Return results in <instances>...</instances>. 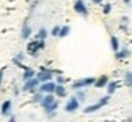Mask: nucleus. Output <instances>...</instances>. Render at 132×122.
Masks as SVG:
<instances>
[{"label":"nucleus","mask_w":132,"mask_h":122,"mask_svg":"<svg viewBox=\"0 0 132 122\" xmlns=\"http://www.w3.org/2000/svg\"><path fill=\"white\" fill-rule=\"evenodd\" d=\"M0 114H2V116L12 114V101H10V99H5L2 103V106H0Z\"/></svg>","instance_id":"obj_10"},{"label":"nucleus","mask_w":132,"mask_h":122,"mask_svg":"<svg viewBox=\"0 0 132 122\" xmlns=\"http://www.w3.org/2000/svg\"><path fill=\"white\" fill-rule=\"evenodd\" d=\"M55 101H57V99H55V94H54V93H47V94L43 96V101H41L39 104L43 106V109H47L49 106H52V104L55 103Z\"/></svg>","instance_id":"obj_8"},{"label":"nucleus","mask_w":132,"mask_h":122,"mask_svg":"<svg viewBox=\"0 0 132 122\" xmlns=\"http://www.w3.org/2000/svg\"><path fill=\"white\" fill-rule=\"evenodd\" d=\"M8 120H10V122H15V120H16V117H15L13 114H8Z\"/></svg>","instance_id":"obj_28"},{"label":"nucleus","mask_w":132,"mask_h":122,"mask_svg":"<svg viewBox=\"0 0 132 122\" xmlns=\"http://www.w3.org/2000/svg\"><path fill=\"white\" fill-rule=\"evenodd\" d=\"M111 12H113V5H111V3H104L103 5V13L104 15H109Z\"/></svg>","instance_id":"obj_24"},{"label":"nucleus","mask_w":132,"mask_h":122,"mask_svg":"<svg viewBox=\"0 0 132 122\" xmlns=\"http://www.w3.org/2000/svg\"><path fill=\"white\" fill-rule=\"evenodd\" d=\"M69 33H70V26H60V31H59V38H65V36H69Z\"/></svg>","instance_id":"obj_22"},{"label":"nucleus","mask_w":132,"mask_h":122,"mask_svg":"<svg viewBox=\"0 0 132 122\" xmlns=\"http://www.w3.org/2000/svg\"><path fill=\"white\" fill-rule=\"evenodd\" d=\"M23 60H24V54H23V52H18V54L13 57V64H15V65H18V67H21V68H24Z\"/></svg>","instance_id":"obj_17"},{"label":"nucleus","mask_w":132,"mask_h":122,"mask_svg":"<svg viewBox=\"0 0 132 122\" xmlns=\"http://www.w3.org/2000/svg\"><path fill=\"white\" fill-rule=\"evenodd\" d=\"M46 47V39H36L34 41H29L28 46H26V52L31 55V57H36L39 54V50H43Z\"/></svg>","instance_id":"obj_1"},{"label":"nucleus","mask_w":132,"mask_h":122,"mask_svg":"<svg viewBox=\"0 0 132 122\" xmlns=\"http://www.w3.org/2000/svg\"><path fill=\"white\" fill-rule=\"evenodd\" d=\"M129 5H130V8H132V2H130V3H129Z\"/></svg>","instance_id":"obj_32"},{"label":"nucleus","mask_w":132,"mask_h":122,"mask_svg":"<svg viewBox=\"0 0 132 122\" xmlns=\"http://www.w3.org/2000/svg\"><path fill=\"white\" fill-rule=\"evenodd\" d=\"M116 60H124V59H127L129 55H130V50L129 49H119V50H116Z\"/></svg>","instance_id":"obj_13"},{"label":"nucleus","mask_w":132,"mask_h":122,"mask_svg":"<svg viewBox=\"0 0 132 122\" xmlns=\"http://www.w3.org/2000/svg\"><path fill=\"white\" fill-rule=\"evenodd\" d=\"M78 108H80V101H78V98L77 96H72V98H69V101L65 103V112H69V114H72V112H75V111H78Z\"/></svg>","instance_id":"obj_5"},{"label":"nucleus","mask_w":132,"mask_h":122,"mask_svg":"<svg viewBox=\"0 0 132 122\" xmlns=\"http://www.w3.org/2000/svg\"><path fill=\"white\" fill-rule=\"evenodd\" d=\"M39 85H41V81L38 80V77H33V78L24 80V85L21 86V90L26 91V93H34V91L39 90Z\"/></svg>","instance_id":"obj_3"},{"label":"nucleus","mask_w":132,"mask_h":122,"mask_svg":"<svg viewBox=\"0 0 132 122\" xmlns=\"http://www.w3.org/2000/svg\"><path fill=\"white\" fill-rule=\"evenodd\" d=\"M95 80L93 77H87V78H80V80H75L72 83V88L73 90H82V88H87V86L95 85Z\"/></svg>","instance_id":"obj_4"},{"label":"nucleus","mask_w":132,"mask_h":122,"mask_svg":"<svg viewBox=\"0 0 132 122\" xmlns=\"http://www.w3.org/2000/svg\"><path fill=\"white\" fill-rule=\"evenodd\" d=\"M47 34H49V31L46 28H39V31L36 33V39H46Z\"/></svg>","instance_id":"obj_20"},{"label":"nucleus","mask_w":132,"mask_h":122,"mask_svg":"<svg viewBox=\"0 0 132 122\" xmlns=\"http://www.w3.org/2000/svg\"><path fill=\"white\" fill-rule=\"evenodd\" d=\"M91 2H93L95 5H101V3H103V0H91Z\"/></svg>","instance_id":"obj_30"},{"label":"nucleus","mask_w":132,"mask_h":122,"mask_svg":"<svg viewBox=\"0 0 132 122\" xmlns=\"http://www.w3.org/2000/svg\"><path fill=\"white\" fill-rule=\"evenodd\" d=\"M43 96H44L43 91H34V93H33V103H41Z\"/></svg>","instance_id":"obj_21"},{"label":"nucleus","mask_w":132,"mask_h":122,"mask_svg":"<svg viewBox=\"0 0 132 122\" xmlns=\"http://www.w3.org/2000/svg\"><path fill=\"white\" fill-rule=\"evenodd\" d=\"M109 99H111V94H106V96H103V98H101L100 101H96L95 104L87 106L83 112H85V114H93V112H96V111L103 109L104 106H108V104H109Z\"/></svg>","instance_id":"obj_2"},{"label":"nucleus","mask_w":132,"mask_h":122,"mask_svg":"<svg viewBox=\"0 0 132 122\" xmlns=\"http://www.w3.org/2000/svg\"><path fill=\"white\" fill-rule=\"evenodd\" d=\"M75 91H77V94H75V96H77V98H78V101H80V103L87 99V93H85V91H83V88H82V90H75Z\"/></svg>","instance_id":"obj_23"},{"label":"nucleus","mask_w":132,"mask_h":122,"mask_svg":"<svg viewBox=\"0 0 132 122\" xmlns=\"http://www.w3.org/2000/svg\"><path fill=\"white\" fill-rule=\"evenodd\" d=\"M36 77H38V80L41 81H49V80H52V77H54V72H52V68H41L39 72H36Z\"/></svg>","instance_id":"obj_6"},{"label":"nucleus","mask_w":132,"mask_h":122,"mask_svg":"<svg viewBox=\"0 0 132 122\" xmlns=\"http://www.w3.org/2000/svg\"><path fill=\"white\" fill-rule=\"evenodd\" d=\"M73 10H75L78 15L85 16V18L88 16V8H87V3H85L83 0H75V2H73Z\"/></svg>","instance_id":"obj_7"},{"label":"nucleus","mask_w":132,"mask_h":122,"mask_svg":"<svg viewBox=\"0 0 132 122\" xmlns=\"http://www.w3.org/2000/svg\"><path fill=\"white\" fill-rule=\"evenodd\" d=\"M109 44H111V49H113L114 52L121 49V46H119V39L116 38V36H111V39H109Z\"/></svg>","instance_id":"obj_19"},{"label":"nucleus","mask_w":132,"mask_h":122,"mask_svg":"<svg viewBox=\"0 0 132 122\" xmlns=\"http://www.w3.org/2000/svg\"><path fill=\"white\" fill-rule=\"evenodd\" d=\"M122 2H124V3H126V5H129V3H130V2H132V0H122Z\"/></svg>","instance_id":"obj_31"},{"label":"nucleus","mask_w":132,"mask_h":122,"mask_svg":"<svg viewBox=\"0 0 132 122\" xmlns=\"http://www.w3.org/2000/svg\"><path fill=\"white\" fill-rule=\"evenodd\" d=\"M55 83L65 85V83H67V78H64V77H62V73H59V75H57V78H55Z\"/></svg>","instance_id":"obj_25"},{"label":"nucleus","mask_w":132,"mask_h":122,"mask_svg":"<svg viewBox=\"0 0 132 122\" xmlns=\"http://www.w3.org/2000/svg\"><path fill=\"white\" fill-rule=\"evenodd\" d=\"M59 31H60V26H54L51 29V34H52V36H59Z\"/></svg>","instance_id":"obj_26"},{"label":"nucleus","mask_w":132,"mask_h":122,"mask_svg":"<svg viewBox=\"0 0 132 122\" xmlns=\"http://www.w3.org/2000/svg\"><path fill=\"white\" fill-rule=\"evenodd\" d=\"M13 93H15V94H18V93H20V88H18V85H15V86H13Z\"/></svg>","instance_id":"obj_29"},{"label":"nucleus","mask_w":132,"mask_h":122,"mask_svg":"<svg viewBox=\"0 0 132 122\" xmlns=\"http://www.w3.org/2000/svg\"><path fill=\"white\" fill-rule=\"evenodd\" d=\"M31 34H33L31 26L28 24V21H24L23 28H21V39H29V38H31Z\"/></svg>","instance_id":"obj_12"},{"label":"nucleus","mask_w":132,"mask_h":122,"mask_svg":"<svg viewBox=\"0 0 132 122\" xmlns=\"http://www.w3.org/2000/svg\"><path fill=\"white\" fill-rule=\"evenodd\" d=\"M124 85L132 88V72L130 70H126V73H124Z\"/></svg>","instance_id":"obj_18"},{"label":"nucleus","mask_w":132,"mask_h":122,"mask_svg":"<svg viewBox=\"0 0 132 122\" xmlns=\"http://www.w3.org/2000/svg\"><path fill=\"white\" fill-rule=\"evenodd\" d=\"M106 88H108V94H113L116 90L119 88V81L118 80H113V81H108V85H106Z\"/></svg>","instance_id":"obj_16"},{"label":"nucleus","mask_w":132,"mask_h":122,"mask_svg":"<svg viewBox=\"0 0 132 122\" xmlns=\"http://www.w3.org/2000/svg\"><path fill=\"white\" fill-rule=\"evenodd\" d=\"M54 94L55 98H65L67 96V88L60 83H55V90H54Z\"/></svg>","instance_id":"obj_11"},{"label":"nucleus","mask_w":132,"mask_h":122,"mask_svg":"<svg viewBox=\"0 0 132 122\" xmlns=\"http://www.w3.org/2000/svg\"><path fill=\"white\" fill-rule=\"evenodd\" d=\"M33 77H36V72H34V68H31V67H24V68H23V75H21L23 81L28 80V78H33Z\"/></svg>","instance_id":"obj_15"},{"label":"nucleus","mask_w":132,"mask_h":122,"mask_svg":"<svg viewBox=\"0 0 132 122\" xmlns=\"http://www.w3.org/2000/svg\"><path fill=\"white\" fill-rule=\"evenodd\" d=\"M54 90H55V81H52V80H49V81H43V83L39 85V91H43L44 94H47V93H54Z\"/></svg>","instance_id":"obj_9"},{"label":"nucleus","mask_w":132,"mask_h":122,"mask_svg":"<svg viewBox=\"0 0 132 122\" xmlns=\"http://www.w3.org/2000/svg\"><path fill=\"white\" fill-rule=\"evenodd\" d=\"M3 75H5V68H0V88H2V83H3Z\"/></svg>","instance_id":"obj_27"},{"label":"nucleus","mask_w":132,"mask_h":122,"mask_svg":"<svg viewBox=\"0 0 132 122\" xmlns=\"http://www.w3.org/2000/svg\"><path fill=\"white\" fill-rule=\"evenodd\" d=\"M108 81H109V78L106 77V75H101L100 78L95 80V85L93 86H96V88H104V86L108 85Z\"/></svg>","instance_id":"obj_14"}]
</instances>
